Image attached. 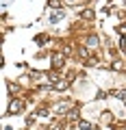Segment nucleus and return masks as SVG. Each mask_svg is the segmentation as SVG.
Here are the masks:
<instances>
[{
  "mask_svg": "<svg viewBox=\"0 0 126 130\" xmlns=\"http://www.w3.org/2000/svg\"><path fill=\"white\" fill-rule=\"evenodd\" d=\"M65 18V13L61 9H54V11H50V15H48V22L50 24H57V22H61V20Z\"/></svg>",
  "mask_w": 126,
  "mask_h": 130,
  "instance_id": "obj_1",
  "label": "nucleus"
},
{
  "mask_svg": "<svg viewBox=\"0 0 126 130\" xmlns=\"http://www.w3.org/2000/svg\"><path fill=\"white\" fill-rule=\"evenodd\" d=\"M52 67H54V70H61V67H63V65H65V56L63 54H52Z\"/></svg>",
  "mask_w": 126,
  "mask_h": 130,
  "instance_id": "obj_2",
  "label": "nucleus"
},
{
  "mask_svg": "<svg viewBox=\"0 0 126 130\" xmlns=\"http://www.w3.org/2000/svg\"><path fill=\"white\" fill-rule=\"evenodd\" d=\"M22 106H24V102H22V100H11V104H9V108H7V111H9L11 115H15V113H20V111H22Z\"/></svg>",
  "mask_w": 126,
  "mask_h": 130,
  "instance_id": "obj_3",
  "label": "nucleus"
},
{
  "mask_svg": "<svg viewBox=\"0 0 126 130\" xmlns=\"http://www.w3.org/2000/svg\"><path fill=\"white\" fill-rule=\"evenodd\" d=\"M52 89H54V91H65V89H67V83H65V80H59V83L52 85Z\"/></svg>",
  "mask_w": 126,
  "mask_h": 130,
  "instance_id": "obj_4",
  "label": "nucleus"
},
{
  "mask_svg": "<svg viewBox=\"0 0 126 130\" xmlns=\"http://www.w3.org/2000/svg\"><path fill=\"white\" fill-rule=\"evenodd\" d=\"M87 46L89 48H98V37H96V35H89L87 37Z\"/></svg>",
  "mask_w": 126,
  "mask_h": 130,
  "instance_id": "obj_5",
  "label": "nucleus"
},
{
  "mask_svg": "<svg viewBox=\"0 0 126 130\" xmlns=\"http://www.w3.org/2000/svg\"><path fill=\"white\" fill-rule=\"evenodd\" d=\"M67 117H70L72 121H80V119H78V111H76V108H72V111H67Z\"/></svg>",
  "mask_w": 126,
  "mask_h": 130,
  "instance_id": "obj_6",
  "label": "nucleus"
},
{
  "mask_svg": "<svg viewBox=\"0 0 126 130\" xmlns=\"http://www.w3.org/2000/svg\"><path fill=\"white\" fill-rule=\"evenodd\" d=\"M78 128H80V130H89V128H93V126L89 124V121H85V119H80V121H78Z\"/></svg>",
  "mask_w": 126,
  "mask_h": 130,
  "instance_id": "obj_7",
  "label": "nucleus"
},
{
  "mask_svg": "<svg viewBox=\"0 0 126 130\" xmlns=\"http://www.w3.org/2000/svg\"><path fill=\"white\" fill-rule=\"evenodd\" d=\"M67 111V104H54V113H65Z\"/></svg>",
  "mask_w": 126,
  "mask_h": 130,
  "instance_id": "obj_8",
  "label": "nucleus"
},
{
  "mask_svg": "<svg viewBox=\"0 0 126 130\" xmlns=\"http://www.w3.org/2000/svg\"><path fill=\"white\" fill-rule=\"evenodd\" d=\"M80 18H85V20H91V18H93V11H91V9H85L83 13H80Z\"/></svg>",
  "mask_w": 126,
  "mask_h": 130,
  "instance_id": "obj_9",
  "label": "nucleus"
},
{
  "mask_svg": "<svg viewBox=\"0 0 126 130\" xmlns=\"http://www.w3.org/2000/svg\"><path fill=\"white\" fill-rule=\"evenodd\" d=\"M35 41L41 46V43H46V41H48V37H46V35H37V37H35Z\"/></svg>",
  "mask_w": 126,
  "mask_h": 130,
  "instance_id": "obj_10",
  "label": "nucleus"
},
{
  "mask_svg": "<svg viewBox=\"0 0 126 130\" xmlns=\"http://www.w3.org/2000/svg\"><path fill=\"white\" fill-rule=\"evenodd\" d=\"M48 5L54 7V9H61V0H48Z\"/></svg>",
  "mask_w": 126,
  "mask_h": 130,
  "instance_id": "obj_11",
  "label": "nucleus"
},
{
  "mask_svg": "<svg viewBox=\"0 0 126 130\" xmlns=\"http://www.w3.org/2000/svg\"><path fill=\"white\" fill-rule=\"evenodd\" d=\"M9 91H11V93H18V91H20V85H13V83H11V85H9Z\"/></svg>",
  "mask_w": 126,
  "mask_h": 130,
  "instance_id": "obj_12",
  "label": "nucleus"
},
{
  "mask_svg": "<svg viewBox=\"0 0 126 130\" xmlns=\"http://www.w3.org/2000/svg\"><path fill=\"white\" fill-rule=\"evenodd\" d=\"M102 117H104V121H107V124H109V121H113V115H111V113H104Z\"/></svg>",
  "mask_w": 126,
  "mask_h": 130,
  "instance_id": "obj_13",
  "label": "nucleus"
},
{
  "mask_svg": "<svg viewBox=\"0 0 126 130\" xmlns=\"http://www.w3.org/2000/svg\"><path fill=\"white\" fill-rule=\"evenodd\" d=\"M39 117H48V111H46V108H39Z\"/></svg>",
  "mask_w": 126,
  "mask_h": 130,
  "instance_id": "obj_14",
  "label": "nucleus"
},
{
  "mask_svg": "<svg viewBox=\"0 0 126 130\" xmlns=\"http://www.w3.org/2000/svg\"><path fill=\"white\" fill-rule=\"evenodd\" d=\"M117 30H120L122 35H126V24H120V28H117Z\"/></svg>",
  "mask_w": 126,
  "mask_h": 130,
  "instance_id": "obj_15",
  "label": "nucleus"
},
{
  "mask_svg": "<svg viewBox=\"0 0 126 130\" xmlns=\"http://www.w3.org/2000/svg\"><path fill=\"white\" fill-rule=\"evenodd\" d=\"M120 48H122V50H126V39H124V37L120 39Z\"/></svg>",
  "mask_w": 126,
  "mask_h": 130,
  "instance_id": "obj_16",
  "label": "nucleus"
},
{
  "mask_svg": "<svg viewBox=\"0 0 126 130\" xmlns=\"http://www.w3.org/2000/svg\"><path fill=\"white\" fill-rule=\"evenodd\" d=\"M50 130H61V124H52V128Z\"/></svg>",
  "mask_w": 126,
  "mask_h": 130,
  "instance_id": "obj_17",
  "label": "nucleus"
},
{
  "mask_svg": "<svg viewBox=\"0 0 126 130\" xmlns=\"http://www.w3.org/2000/svg\"><path fill=\"white\" fill-rule=\"evenodd\" d=\"M65 2H70V5H74V2H78V0H65Z\"/></svg>",
  "mask_w": 126,
  "mask_h": 130,
  "instance_id": "obj_18",
  "label": "nucleus"
}]
</instances>
